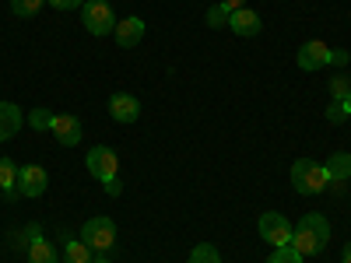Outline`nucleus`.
<instances>
[{
    "mask_svg": "<svg viewBox=\"0 0 351 263\" xmlns=\"http://www.w3.org/2000/svg\"><path fill=\"white\" fill-rule=\"evenodd\" d=\"M84 168L92 172L102 186L112 183V179H120V158H116V151L106 148V144H99V148H92L84 155Z\"/></svg>",
    "mask_w": 351,
    "mask_h": 263,
    "instance_id": "39448f33",
    "label": "nucleus"
},
{
    "mask_svg": "<svg viewBox=\"0 0 351 263\" xmlns=\"http://www.w3.org/2000/svg\"><path fill=\"white\" fill-rule=\"evenodd\" d=\"M92 249H88L81 239H64V263H92Z\"/></svg>",
    "mask_w": 351,
    "mask_h": 263,
    "instance_id": "f3484780",
    "label": "nucleus"
},
{
    "mask_svg": "<svg viewBox=\"0 0 351 263\" xmlns=\"http://www.w3.org/2000/svg\"><path fill=\"white\" fill-rule=\"evenodd\" d=\"M330 242V221L324 214H316L309 211L295 228H291V246H295V253L306 260V256H316V253H324Z\"/></svg>",
    "mask_w": 351,
    "mask_h": 263,
    "instance_id": "f257e3e1",
    "label": "nucleus"
},
{
    "mask_svg": "<svg viewBox=\"0 0 351 263\" xmlns=\"http://www.w3.org/2000/svg\"><path fill=\"white\" fill-rule=\"evenodd\" d=\"M291 186H295L299 193H327V168L324 165H316L309 158H299L295 165H291Z\"/></svg>",
    "mask_w": 351,
    "mask_h": 263,
    "instance_id": "20e7f679",
    "label": "nucleus"
},
{
    "mask_svg": "<svg viewBox=\"0 0 351 263\" xmlns=\"http://www.w3.org/2000/svg\"><path fill=\"white\" fill-rule=\"evenodd\" d=\"M43 4H46V0H11V11L18 18H36L43 11Z\"/></svg>",
    "mask_w": 351,
    "mask_h": 263,
    "instance_id": "6ab92c4d",
    "label": "nucleus"
},
{
    "mask_svg": "<svg viewBox=\"0 0 351 263\" xmlns=\"http://www.w3.org/2000/svg\"><path fill=\"white\" fill-rule=\"evenodd\" d=\"M204 18H208V25H211V28H221V25H228L232 11H228V8L221 4V0H218L215 8H208V14H204Z\"/></svg>",
    "mask_w": 351,
    "mask_h": 263,
    "instance_id": "b1692460",
    "label": "nucleus"
},
{
    "mask_svg": "<svg viewBox=\"0 0 351 263\" xmlns=\"http://www.w3.org/2000/svg\"><path fill=\"white\" fill-rule=\"evenodd\" d=\"M330 64V46L324 39H309L299 46V67L302 71H319Z\"/></svg>",
    "mask_w": 351,
    "mask_h": 263,
    "instance_id": "6e6552de",
    "label": "nucleus"
},
{
    "mask_svg": "<svg viewBox=\"0 0 351 263\" xmlns=\"http://www.w3.org/2000/svg\"><path fill=\"white\" fill-rule=\"evenodd\" d=\"M21 123H25L21 109H18L14 102H0V144L11 140V137L21 130Z\"/></svg>",
    "mask_w": 351,
    "mask_h": 263,
    "instance_id": "ddd939ff",
    "label": "nucleus"
},
{
    "mask_svg": "<svg viewBox=\"0 0 351 263\" xmlns=\"http://www.w3.org/2000/svg\"><path fill=\"white\" fill-rule=\"evenodd\" d=\"M112 36H116V42H120V49H134V46L144 39V21H141L137 14H130V18H123V21H116Z\"/></svg>",
    "mask_w": 351,
    "mask_h": 263,
    "instance_id": "9b49d317",
    "label": "nucleus"
},
{
    "mask_svg": "<svg viewBox=\"0 0 351 263\" xmlns=\"http://www.w3.org/2000/svg\"><path fill=\"white\" fill-rule=\"evenodd\" d=\"M263 263H302V256L295 253V246L288 242V246H278V249H274L267 260H263Z\"/></svg>",
    "mask_w": 351,
    "mask_h": 263,
    "instance_id": "412c9836",
    "label": "nucleus"
},
{
    "mask_svg": "<svg viewBox=\"0 0 351 263\" xmlns=\"http://www.w3.org/2000/svg\"><path fill=\"white\" fill-rule=\"evenodd\" d=\"M190 263H221V256H218V249L211 242H200V246H193Z\"/></svg>",
    "mask_w": 351,
    "mask_h": 263,
    "instance_id": "a211bd4d",
    "label": "nucleus"
},
{
    "mask_svg": "<svg viewBox=\"0 0 351 263\" xmlns=\"http://www.w3.org/2000/svg\"><path fill=\"white\" fill-rule=\"evenodd\" d=\"M341 263H351V242H344V253H341Z\"/></svg>",
    "mask_w": 351,
    "mask_h": 263,
    "instance_id": "c756f323",
    "label": "nucleus"
},
{
    "mask_svg": "<svg viewBox=\"0 0 351 263\" xmlns=\"http://www.w3.org/2000/svg\"><path fill=\"white\" fill-rule=\"evenodd\" d=\"M348 95H351V77L344 71H337L330 77V99H348Z\"/></svg>",
    "mask_w": 351,
    "mask_h": 263,
    "instance_id": "aec40b11",
    "label": "nucleus"
},
{
    "mask_svg": "<svg viewBox=\"0 0 351 263\" xmlns=\"http://www.w3.org/2000/svg\"><path fill=\"white\" fill-rule=\"evenodd\" d=\"M109 116L116 123H137V116H141V102L127 92H116L109 99Z\"/></svg>",
    "mask_w": 351,
    "mask_h": 263,
    "instance_id": "1a4fd4ad",
    "label": "nucleus"
},
{
    "mask_svg": "<svg viewBox=\"0 0 351 263\" xmlns=\"http://www.w3.org/2000/svg\"><path fill=\"white\" fill-rule=\"evenodd\" d=\"M18 168L21 165H14L11 158H0V190H4L8 200H18L21 197L18 193Z\"/></svg>",
    "mask_w": 351,
    "mask_h": 263,
    "instance_id": "4468645a",
    "label": "nucleus"
},
{
    "mask_svg": "<svg viewBox=\"0 0 351 263\" xmlns=\"http://www.w3.org/2000/svg\"><path fill=\"white\" fill-rule=\"evenodd\" d=\"M53 116L56 112H49V109H32V112H28V123H32V130H49L53 127Z\"/></svg>",
    "mask_w": 351,
    "mask_h": 263,
    "instance_id": "5701e85b",
    "label": "nucleus"
},
{
    "mask_svg": "<svg viewBox=\"0 0 351 263\" xmlns=\"http://www.w3.org/2000/svg\"><path fill=\"white\" fill-rule=\"evenodd\" d=\"M92 263H112V260H106V256H95V260H92Z\"/></svg>",
    "mask_w": 351,
    "mask_h": 263,
    "instance_id": "7c9ffc66",
    "label": "nucleus"
},
{
    "mask_svg": "<svg viewBox=\"0 0 351 263\" xmlns=\"http://www.w3.org/2000/svg\"><path fill=\"white\" fill-rule=\"evenodd\" d=\"M25 256H28V263H60V256H56V249L43 239V236H36L32 242H28V249H25Z\"/></svg>",
    "mask_w": 351,
    "mask_h": 263,
    "instance_id": "2eb2a0df",
    "label": "nucleus"
},
{
    "mask_svg": "<svg viewBox=\"0 0 351 263\" xmlns=\"http://www.w3.org/2000/svg\"><path fill=\"white\" fill-rule=\"evenodd\" d=\"M348 109H351V95H348Z\"/></svg>",
    "mask_w": 351,
    "mask_h": 263,
    "instance_id": "2f4dec72",
    "label": "nucleus"
},
{
    "mask_svg": "<svg viewBox=\"0 0 351 263\" xmlns=\"http://www.w3.org/2000/svg\"><path fill=\"white\" fill-rule=\"evenodd\" d=\"M106 193H109V197H120V193H123V183H120V179L106 183Z\"/></svg>",
    "mask_w": 351,
    "mask_h": 263,
    "instance_id": "cd10ccee",
    "label": "nucleus"
},
{
    "mask_svg": "<svg viewBox=\"0 0 351 263\" xmlns=\"http://www.w3.org/2000/svg\"><path fill=\"white\" fill-rule=\"evenodd\" d=\"M348 116H351L348 99H330V105H327V120H330V123H344Z\"/></svg>",
    "mask_w": 351,
    "mask_h": 263,
    "instance_id": "4be33fe9",
    "label": "nucleus"
},
{
    "mask_svg": "<svg viewBox=\"0 0 351 263\" xmlns=\"http://www.w3.org/2000/svg\"><path fill=\"white\" fill-rule=\"evenodd\" d=\"M256 228H260V239L271 242L278 249V246H288L291 242V228H295V225H291L285 214H278V211H267V214H260Z\"/></svg>",
    "mask_w": 351,
    "mask_h": 263,
    "instance_id": "423d86ee",
    "label": "nucleus"
},
{
    "mask_svg": "<svg viewBox=\"0 0 351 263\" xmlns=\"http://www.w3.org/2000/svg\"><path fill=\"white\" fill-rule=\"evenodd\" d=\"M49 190V172L43 165H21L18 168V193L28 197V200H36Z\"/></svg>",
    "mask_w": 351,
    "mask_h": 263,
    "instance_id": "0eeeda50",
    "label": "nucleus"
},
{
    "mask_svg": "<svg viewBox=\"0 0 351 263\" xmlns=\"http://www.w3.org/2000/svg\"><path fill=\"white\" fill-rule=\"evenodd\" d=\"M53 137L56 140H60L64 144V148H74V144H81V120H77V116H53Z\"/></svg>",
    "mask_w": 351,
    "mask_h": 263,
    "instance_id": "9d476101",
    "label": "nucleus"
},
{
    "mask_svg": "<svg viewBox=\"0 0 351 263\" xmlns=\"http://www.w3.org/2000/svg\"><path fill=\"white\" fill-rule=\"evenodd\" d=\"M348 60H351V53H348V49H330V67L344 71V67H348Z\"/></svg>",
    "mask_w": 351,
    "mask_h": 263,
    "instance_id": "393cba45",
    "label": "nucleus"
},
{
    "mask_svg": "<svg viewBox=\"0 0 351 263\" xmlns=\"http://www.w3.org/2000/svg\"><path fill=\"white\" fill-rule=\"evenodd\" d=\"M221 4H225L228 11H239V8H246V0H221Z\"/></svg>",
    "mask_w": 351,
    "mask_h": 263,
    "instance_id": "c85d7f7f",
    "label": "nucleus"
},
{
    "mask_svg": "<svg viewBox=\"0 0 351 263\" xmlns=\"http://www.w3.org/2000/svg\"><path fill=\"white\" fill-rule=\"evenodd\" d=\"M327 179H341V183H348L351 179V155L348 151H337V155H330L327 158Z\"/></svg>",
    "mask_w": 351,
    "mask_h": 263,
    "instance_id": "dca6fc26",
    "label": "nucleus"
},
{
    "mask_svg": "<svg viewBox=\"0 0 351 263\" xmlns=\"http://www.w3.org/2000/svg\"><path fill=\"white\" fill-rule=\"evenodd\" d=\"M344 190H348V183H341V179H330L327 183V193H334V197H341Z\"/></svg>",
    "mask_w": 351,
    "mask_h": 263,
    "instance_id": "bb28decb",
    "label": "nucleus"
},
{
    "mask_svg": "<svg viewBox=\"0 0 351 263\" xmlns=\"http://www.w3.org/2000/svg\"><path fill=\"white\" fill-rule=\"evenodd\" d=\"M46 4L56 11H74V8H84V0H46Z\"/></svg>",
    "mask_w": 351,
    "mask_h": 263,
    "instance_id": "a878e982",
    "label": "nucleus"
},
{
    "mask_svg": "<svg viewBox=\"0 0 351 263\" xmlns=\"http://www.w3.org/2000/svg\"><path fill=\"white\" fill-rule=\"evenodd\" d=\"M228 28H232L236 36L250 39V36H260L263 21H260V14H256V11H250V8H239V11H232V18H228Z\"/></svg>",
    "mask_w": 351,
    "mask_h": 263,
    "instance_id": "f8f14e48",
    "label": "nucleus"
},
{
    "mask_svg": "<svg viewBox=\"0 0 351 263\" xmlns=\"http://www.w3.org/2000/svg\"><path fill=\"white\" fill-rule=\"evenodd\" d=\"M81 242L95 253H109L116 249V221L109 214H95L81 225Z\"/></svg>",
    "mask_w": 351,
    "mask_h": 263,
    "instance_id": "f03ea898",
    "label": "nucleus"
},
{
    "mask_svg": "<svg viewBox=\"0 0 351 263\" xmlns=\"http://www.w3.org/2000/svg\"><path fill=\"white\" fill-rule=\"evenodd\" d=\"M81 21H84V32H92L95 39L102 36H112V28H116V11L106 4V0H84V8H81Z\"/></svg>",
    "mask_w": 351,
    "mask_h": 263,
    "instance_id": "7ed1b4c3",
    "label": "nucleus"
}]
</instances>
